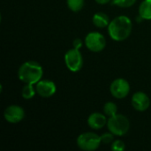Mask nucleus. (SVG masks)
<instances>
[{
    "mask_svg": "<svg viewBox=\"0 0 151 151\" xmlns=\"http://www.w3.org/2000/svg\"><path fill=\"white\" fill-rule=\"evenodd\" d=\"M65 63L68 70L77 73L83 66V57L79 50L73 48L67 50L65 54Z\"/></svg>",
    "mask_w": 151,
    "mask_h": 151,
    "instance_id": "423d86ee",
    "label": "nucleus"
},
{
    "mask_svg": "<svg viewBox=\"0 0 151 151\" xmlns=\"http://www.w3.org/2000/svg\"><path fill=\"white\" fill-rule=\"evenodd\" d=\"M104 113L107 117H111L114 116L118 113V106L115 103L113 102H107L104 105Z\"/></svg>",
    "mask_w": 151,
    "mask_h": 151,
    "instance_id": "dca6fc26",
    "label": "nucleus"
},
{
    "mask_svg": "<svg viewBox=\"0 0 151 151\" xmlns=\"http://www.w3.org/2000/svg\"><path fill=\"white\" fill-rule=\"evenodd\" d=\"M132 29V20L126 15H120L114 18L108 26L109 35L116 42H123L127 40L130 36Z\"/></svg>",
    "mask_w": 151,
    "mask_h": 151,
    "instance_id": "f257e3e1",
    "label": "nucleus"
},
{
    "mask_svg": "<svg viewBox=\"0 0 151 151\" xmlns=\"http://www.w3.org/2000/svg\"><path fill=\"white\" fill-rule=\"evenodd\" d=\"M110 92L111 96L117 99H123L127 97L130 92L129 82L123 78L114 80L110 86Z\"/></svg>",
    "mask_w": 151,
    "mask_h": 151,
    "instance_id": "0eeeda50",
    "label": "nucleus"
},
{
    "mask_svg": "<svg viewBox=\"0 0 151 151\" xmlns=\"http://www.w3.org/2000/svg\"><path fill=\"white\" fill-rule=\"evenodd\" d=\"M36 94L43 98H49L55 95L57 91L56 84L50 80H41L35 84Z\"/></svg>",
    "mask_w": 151,
    "mask_h": 151,
    "instance_id": "1a4fd4ad",
    "label": "nucleus"
},
{
    "mask_svg": "<svg viewBox=\"0 0 151 151\" xmlns=\"http://www.w3.org/2000/svg\"><path fill=\"white\" fill-rule=\"evenodd\" d=\"M98 4H107L112 0H95Z\"/></svg>",
    "mask_w": 151,
    "mask_h": 151,
    "instance_id": "412c9836",
    "label": "nucleus"
},
{
    "mask_svg": "<svg viewBox=\"0 0 151 151\" xmlns=\"http://www.w3.org/2000/svg\"><path fill=\"white\" fill-rule=\"evenodd\" d=\"M92 22L96 27L104 28V27H108L111 21H110V19L106 13L96 12L94 14V16L92 18Z\"/></svg>",
    "mask_w": 151,
    "mask_h": 151,
    "instance_id": "f8f14e48",
    "label": "nucleus"
},
{
    "mask_svg": "<svg viewBox=\"0 0 151 151\" xmlns=\"http://www.w3.org/2000/svg\"><path fill=\"white\" fill-rule=\"evenodd\" d=\"M105 114L100 112H94L91 113L88 118V125L91 129L99 130L104 127L107 125L108 119Z\"/></svg>",
    "mask_w": 151,
    "mask_h": 151,
    "instance_id": "9b49d317",
    "label": "nucleus"
},
{
    "mask_svg": "<svg viewBox=\"0 0 151 151\" xmlns=\"http://www.w3.org/2000/svg\"><path fill=\"white\" fill-rule=\"evenodd\" d=\"M73 48H75L77 50H80L83 45V41L81 38H76V39L73 40Z\"/></svg>",
    "mask_w": 151,
    "mask_h": 151,
    "instance_id": "aec40b11",
    "label": "nucleus"
},
{
    "mask_svg": "<svg viewBox=\"0 0 151 151\" xmlns=\"http://www.w3.org/2000/svg\"><path fill=\"white\" fill-rule=\"evenodd\" d=\"M43 75V70L42 65L33 60L23 63L18 71V77L19 81L25 84L35 85L39 81L42 80Z\"/></svg>",
    "mask_w": 151,
    "mask_h": 151,
    "instance_id": "f03ea898",
    "label": "nucleus"
},
{
    "mask_svg": "<svg viewBox=\"0 0 151 151\" xmlns=\"http://www.w3.org/2000/svg\"><path fill=\"white\" fill-rule=\"evenodd\" d=\"M111 149L113 151H124L126 150V144L121 140H114L111 144Z\"/></svg>",
    "mask_w": 151,
    "mask_h": 151,
    "instance_id": "a211bd4d",
    "label": "nucleus"
},
{
    "mask_svg": "<svg viewBox=\"0 0 151 151\" xmlns=\"http://www.w3.org/2000/svg\"><path fill=\"white\" fill-rule=\"evenodd\" d=\"M133 107L138 111H145L150 105V99L149 96L142 91L134 93L131 100Z\"/></svg>",
    "mask_w": 151,
    "mask_h": 151,
    "instance_id": "9d476101",
    "label": "nucleus"
},
{
    "mask_svg": "<svg viewBox=\"0 0 151 151\" xmlns=\"http://www.w3.org/2000/svg\"><path fill=\"white\" fill-rule=\"evenodd\" d=\"M77 146L85 151H94L97 150L102 143L101 136L93 132H86L80 134L77 138Z\"/></svg>",
    "mask_w": 151,
    "mask_h": 151,
    "instance_id": "20e7f679",
    "label": "nucleus"
},
{
    "mask_svg": "<svg viewBox=\"0 0 151 151\" xmlns=\"http://www.w3.org/2000/svg\"><path fill=\"white\" fill-rule=\"evenodd\" d=\"M139 15L146 20L151 19V0H143L139 6Z\"/></svg>",
    "mask_w": 151,
    "mask_h": 151,
    "instance_id": "ddd939ff",
    "label": "nucleus"
},
{
    "mask_svg": "<svg viewBox=\"0 0 151 151\" xmlns=\"http://www.w3.org/2000/svg\"><path fill=\"white\" fill-rule=\"evenodd\" d=\"M107 127L115 136H123L129 131L130 122L125 115L117 113L109 118Z\"/></svg>",
    "mask_w": 151,
    "mask_h": 151,
    "instance_id": "7ed1b4c3",
    "label": "nucleus"
},
{
    "mask_svg": "<svg viewBox=\"0 0 151 151\" xmlns=\"http://www.w3.org/2000/svg\"><path fill=\"white\" fill-rule=\"evenodd\" d=\"M35 93H36V89L34 87V84H26L21 90V96L26 100H29L33 98Z\"/></svg>",
    "mask_w": 151,
    "mask_h": 151,
    "instance_id": "4468645a",
    "label": "nucleus"
},
{
    "mask_svg": "<svg viewBox=\"0 0 151 151\" xmlns=\"http://www.w3.org/2000/svg\"><path fill=\"white\" fill-rule=\"evenodd\" d=\"M137 0H112V4L121 8H128L133 6Z\"/></svg>",
    "mask_w": 151,
    "mask_h": 151,
    "instance_id": "f3484780",
    "label": "nucleus"
},
{
    "mask_svg": "<svg viewBox=\"0 0 151 151\" xmlns=\"http://www.w3.org/2000/svg\"><path fill=\"white\" fill-rule=\"evenodd\" d=\"M85 45L92 52H101L106 46V39L99 32H91L85 37Z\"/></svg>",
    "mask_w": 151,
    "mask_h": 151,
    "instance_id": "39448f33",
    "label": "nucleus"
},
{
    "mask_svg": "<svg viewBox=\"0 0 151 151\" xmlns=\"http://www.w3.org/2000/svg\"><path fill=\"white\" fill-rule=\"evenodd\" d=\"M66 4L68 8L73 12H78L82 10L85 4L84 0H66Z\"/></svg>",
    "mask_w": 151,
    "mask_h": 151,
    "instance_id": "2eb2a0df",
    "label": "nucleus"
},
{
    "mask_svg": "<svg viewBox=\"0 0 151 151\" xmlns=\"http://www.w3.org/2000/svg\"><path fill=\"white\" fill-rule=\"evenodd\" d=\"M114 134L111 132L105 133L101 135V142L104 144H111L114 141Z\"/></svg>",
    "mask_w": 151,
    "mask_h": 151,
    "instance_id": "6ab92c4d",
    "label": "nucleus"
},
{
    "mask_svg": "<svg viewBox=\"0 0 151 151\" xmlns=\"http://www.w3.org/2000/svg\"><path fill=\"white\" fill-rule=\"evenodd\" d=\"M4 118L10 124H17L25 118V111L19 105H10L4 110Z\"/></svg>",
    "mask_w": 151,
    "mask_h": 151,
    "instance_id": "6e6552de",
    "label": "nucleus"
}]
</instances>
